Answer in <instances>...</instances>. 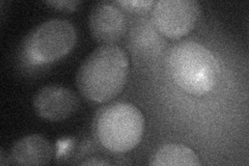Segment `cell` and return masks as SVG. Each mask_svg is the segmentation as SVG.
I'll list each match as a JSON object with an SVG mask.
<instances>
[{
    "label": "cell",
    "mask_w": 249,
    "mask_h": 166,
    "mask_svg": "<svg viewBox=\"0 0 249 166\" xmlns=\"http://www.w3.org/2000/svg\"><path fill=\"white\" fill-rule=\"evenodd\" d=\"M127 21L120 7L110 2H100L89 15V29L96 41L105 45L118 42L126 33Z\"/></svg>",
    "instance_id": "obj_7"
},
{
    "label": "cell",
    "mask_w": 249,
    "mask_h": 166,
    "mask_svg": "<svg viewBox=\"0 0 249 166\" xmlns=\"http://www.w3.org/2000/svg\"><path fill=\"white\" fill-rule=\"evenodd\" d=\"M77 33L71 22L52 19L37 25L26 37L23 53L31 65H45L59 60L72 51Z\"/></svg>",
    "instance_id": "obj_4"
},
{
    "label": "cell",
    "mask_w": 249,
    "mask_h": 166,
    "mask_svg": "<svg viewBox=\"0 0 249 166\" xmlns=\"http://www.w3.org/2000/svg\"><path fill=\"white\" fill-rule=\"evenodd\" d=\"M79 107V99L70 89L47 85L38 90L34 98L36 113L47 121L59 122L69 118Z\"/></svg>",
    "instance_id": "obj_6"
},
{
    "label": "cell",
    "mask_w": 249,
    "mask_h": 166,
    "mask_svg": "<svg viewBox=\"0 0 249 166\" xmlns=\"http://www.w3.org/2000/svg\"><path fill=\"white\" fill-rule=\"evenodd\" d=\"M130 71L128 54L116 45H103L81 64L76 76L82 96L95 103H105L119 96Z\"/></svg>",
    "instance_id": "obj_1"
},
{
    "label": "cell",
    "mask_w": 249,
    "mask_h": 166,
    "mask_svg": "<svg viewBox=\"0 0 249 166\" xmlns=\"http://www.w3.org/2000/svg\"><path fill=\"white\" fill-rule=\"evenodd\" d=\"M47 4H49L56 10L65 11V12H71L77 9V6L80 4V1H48Z\"/></svg>",
    "instance_id": "obj_11"
},
{
    "label": "cell",
    "mask_w": 249,
    "mask_h": 166,
    "mask_svg": "<svg viewBox=\"0 0 249 166\" xmlns=\"http://www.w3.org/2000/svg\"><path fill=\"white\" fill-rule=\"evenodd\" d=\"M167 70L173 81L187 93L205 96L219 79V64L207 47L196 42L176 44L167 56Z\"/></svg>",
    "instance_id": "obj_2"
},
{
    "label": "cell",
    "mask_w": 249,
    "mask_h": 166,
    "mask_svg": "<svg viewBox=\"0 0 249 166\" xmlns=\"http://www.w3.org/2000/svg\"><path fill=\"white\" fill-rule=\"evenodd\" d=\"M201 6L196 0H160L155 2L152 20L159 33L169 38H180L196 26Z\"/></svg>",
    "instance_id": "obj_5"
},
{
    "label": "cell",
    "mask_w": 249,
    "mask_h": 166,
    "mask_svg": "<svg viewBox=\"0 0 249 166\" xmlns=\"http://www.w3.org/2000/svg\"><path fill=\"white\" fill-rule=\"evenodd\" d=\"M53 156L50 142L44 136L34 134L19 139L12 148L11 158L19 165H45Z\"/></svg>",
    "instance_id": "obj_8"
},
{
    "label": "cell",
    "mask_w": 249,
    "mask_h": 166,
    "mask_svg": "<svg viewBox=\"0 0 249 166\" xmlns=\"http://www.w3.org/2000/svg\"><path fill=\"white\" fill-rule=\"evenodd\" d=\"M150 164L153 166H196L200 165V161L198 156L192 148L184 145L169 144L158 149Z\"/></svg>",
    "instance_id": "obj_9"
},
{
    "label": "cell",
    "mask_w": 249,
    "mask_h": 166,
    "mask_svg": "<svg viewBox=\"0 0 249 166\" xmlns=\"http://www.w3.org/2000/svg\"><path fill=\"white\" fill-rule=\"evenodd\" d=\"M145 128L143 113L131 103L116 102L101 108L93 120V131L107 151L123 154L142 141Z\"/></svg>",
    "instance_id": "obj_3"
},
{
    "label": "cell",
    "mask_w": 249,
    "mask_h": 166,
    "mask_svg": "<svg viewBox=\"0 0 249 166\" xmlns=\"http://www.w3.org/2000/svg\"><path fill=\"white\" fill-rule=\"evenodd\" d=\"M116 4H119L124 9L130 11V12H134V13H145L152 9V6H154L155 1L153 0H147V1H144V0H124V1H118L115 2Z\"/></svg>",
    "instance_id": "obj_10"
},
{
    "label": "cell",
    "mask_w": 249,
    "mask_h": 166,
    "mask_svg": "<svg viewBox=\"0 0 249 166\" xmlns=\"http://www.w3.org/2000/svg\"><path fill=\"white\" fill-rule=\"evenodd\" d=\"M82 164H84V165H93V164H104V165H106V164H108L107 162H102V161H89V162H84V163H82Z\"/></svg>",
    "instance_id": "obj_12"
}]
</instances>
